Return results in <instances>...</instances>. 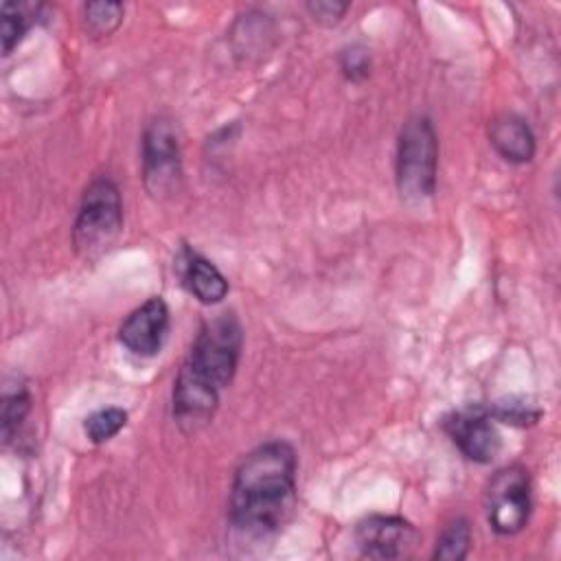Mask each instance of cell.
<instances>
[{"mask_svg":"<svg viewBox=\"0 0 561 561\" xmlns=\"http://www.w3.org/2000/svg\"><path fill=\"white\" fill-rule=\"evenodd\" d=\"M298 456L287 440H267L248 451L234 469L228 517L252 539L276 533L296 504Z\"/></svg>","mask_w":561,"mask_h":561,"instance_id":"obj_1","label":"cell"},{"mask_svg":"<svg viewBox=\"0 0 561 561\" xmlns=\"http://www.w3.org/2000/svg\"><path fill=\"white\" fill-rule=\"evenodd\" d=\"M241 344V324L230 311L217 313L199 327L173 381V419L182 430L197 432L213 419L221 390L237 373Z\"/></svg>","mask_w":561,"mask_h":561,"instance_id":"obj_2","label":"cell"},{"mask_svg":"<svg viewBox=\"0 0 561 561\" xmlns=\"http://www.w3.org/2000/svg\"><path fill=\"white\" fill-rule=\"evenodd\" d=\"M123 232V199L116 182L107 175L94 178L79 202L72 224V245L79 256L96 259L116 243Z\"/></svg>","mask_w":561,"mask_h":561,"instance_id":"obj_3","label":"cell"},{"mask_svg":"<svg viewBox=\"0 0 561 561\" xmlns=\"http://www.w3.org/2000/svg\"><path fill=\"white\" fill-rule=\"evenodd\" d=\"M438 138L432 121L423 114L408 118L399 131L394 175L405 202L430 199L436 191Z\"/></svg>","mask_w":561,"mask_h":561,"instance_id":"obj_4","label":"cell"},{"mask_svg":"<svg viewBox=\"0 0 561 561\" xmlns=\"http://www.w3.org/2000/svg\"><path fill=\"white\" fill-rule=\"evenodd\" d=\"M142 182L153 199H167L182 184V149L171 121L156 118L142 134Z\"/></svg>","mask_w":561,"mask_h":561,"instance_id":"obj_5","label":"cell"},{"mask_svg":"<svg viewBox=\"0 0 561 561\" xmlns=\"http://www.w3.org/2000/svg\"><path fill=\"white\" fill-rule=\"evenodd\" d=\"M486 519L497 535L519 533L530 517V476L524 467L511 465L493 473L484 493Z\"/></svg>","mask_w":561,"mask_h":561,"instance_id":"obj_6","label":"cell"},{"mask_svg":"<svg viewBox=\"0 0 561 561\" xmlns=\"http://www.w3.org/2000/svg\"><path fill=\"white\" fill-rule=\"evenodd\" d=\"M443 427L462 451V456L473 462L486 465L502 449V436L495 427V421L482 405L451 412L449 416H445Z\"/></svg>","mask_w":561,"mask_h":561,"instance_id":"obj_7","label":"cell"},{"mask_svg":"<svg viewBox=\"0 0 561 561\" xmlns=\"http://www.w3.org/2000/svg\"><path fill=\"white\" fill-rule=\"evenodd\" d=\"M355 543L368 559H403L419 543V530L399 515H370L357 524Z\"/></svg>","mask_w":561,"mask_h":561,"instance_id":"obj_8","label":"cell"},{"mask_svg":"<svg viewBox=\"0 0 561 561\" xmlns=\"http://www.w3.org/2000/svg\"><path fill=\"white\" fill-rule=\"evenodd\" d=\"M169 307L160 296L145 300L118 327V342L136 357H153L160 353L169 335Z\"/></svg>","mask_w":561,"mask_h":561,"instance_id":"obj_9","label":"cell"},{"mask_svg":"<svg viewBox=\"0 0 561 561\" xmlns=\"http://www.w3.org/2000/svg\"><path fill=\"white\" fill-rule=\"evenodd\" d=\"M489 142L506 162L513 164L530 162L537 149L528 121L515 112H502L489 123Z\"/></svg>","mask_w":561,"mask_h":561,"instance_id":"obj_10","label":"cell"},{"mask_svg":"<svg viewBox=\"0 0 561 561\" xmlns=\"http://www.w3.org/2000/svg\"><path fill=\"white\" fill-rule=\"evenodd\" d=\"M182 283L202 305H217L228 296V278L219 267L202 256L199 252L186 248L182 259Z\"/></svg>","mask_w":561,"mask_h":561,"instance_id":"obj_11","label":"cell"},{"mask_svg":"<svg viewBox=\"0 0 561 561\" xmlns=\"http://www.w3.org/2000/svg\"><path fill=\"white\" fill-rule=\"evenodd\" d=\"M469 548H471V526L467 517H454L440 530L432 557L443 561H460L469 554Z\"/></svg>","mask_w":561,"mask_h":561,"instance_id":"obj_12","label":"cell"},{"mask_svg":"<svg viewBox=\"0 0 561 561\" xmlns=\"http://www.w3.org/2000/svg\"><path fill=\"white\" fill-rule=\"evenodd\" d=\"M125 7L121 2H85L83 4V24L90 37L103 39L110 37L123 22Z\"/></svg>","mask_w":561,"mask_h":561,"instance_id":"obj_13","label":"cell"},{"mask_svg":"<svg viewBox=\"0 0 561 561\" xmlns=\"http://www.w3.org/2000/svg\"><path fill=\"white\" fill-rule=\"evenodd\" d=\"M31 4L24 2H2L0 7V37H2V55H9L24 33L31 26Z\"/></svg>","mask_w":561,"mask_h":561,"instance_id":"obj_14","label":"cell"},{"mask_svg":"<svg viewBox=\"0 0 561 561\" xmlns=\"http://www.w3.org/2000/svg\"><path fill=\"white\" fill-rule=\"evenodd\" d=\"M125 425H127V412L123 408L110 405L88 414L83 421V432L94 445H101L112 440Z\"/></svg>","mask_w":561,"mask_h":561,"instance_id":"obj_15","label":"cell"},{"mask_svg":"<svg viewBox=\"0 0 561 561\" xmlns=\"http://www.w3.org/2000/svg\"><path fill=\"white\" fill-rule=\"evenodd\" d=\"M28 412H31V394H28V390L24 386H18L15 390L4 394L0 421H2V438L7 443L20 430V425L26 419Z\"/></svg>","mask_w":561,"mask_h":561,"instance_id":"obj_16","label":"cell"},{"mask_svg":"<svg viewBox=\"0 0 561 561\" xmlns=\"http://www.w3.org/2000/svg\"><path fill=\"white\" fill-rule=\"evenodd\" d=\"M486 410L493 421H502V423H511V425H530L541 416L539 410L530 408L528 403H517V401L495 403Z\"/></svg>","mask_w":561,"mask_h":561,"instance_id":"obj_17","label":"cell"},{"mask_svg":"<svg viewBox=\"0 0 561 561\" xmlns=\"http://www.w3.org/2000/svg\"><path fill=\"white\" fill-rule=\"evenodd\" d=\"M340 70L348 81H364L370 75V55L364 46H351L340 55Z\"/></svg>","mask_w":561,"mask_h":561,"instance_id":"obj_18","label":"cell"},{"mask_svg":"<svg viewBox=\"0 0 561 561\" xmlns=\"http://www.w3.org/2000/svg\"><path fill=\"white\" fill-rule=\"evenodd\" d=\"M348 7H351L348 2H337V0H311V2H307L309 15L322 26H335L344 18Z\"/></svg>","mask_w":561,"mask_h":561,"instance_id":"obj_19","label":"cell"}]
</instances>
